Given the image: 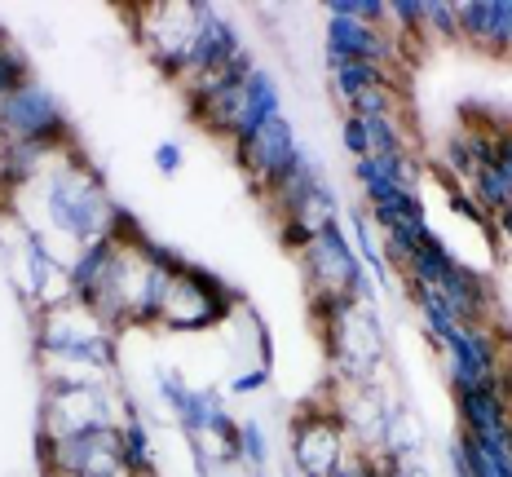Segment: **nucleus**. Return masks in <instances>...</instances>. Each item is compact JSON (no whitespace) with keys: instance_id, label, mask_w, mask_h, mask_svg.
Here are the masks:
<instances>
[{"instance_id":"f257e3e1","label":"nucleus","mask_w":512,"mask_h":477,"mask_svg":"<svg viewBox=\"0 0 512 477\" xmlns=\"http://www.w3.org/2000/svg\"><path fill=\"white\" fill-rule=\"evenodd\" d=\"M120 204L106 195L98 168H89L80 155H67L45 177V217L58 235L76 239V248L111 235V221Z\"/></svg>"},{"instance_id":"f03ea898","label":"nucleus","mask_w":512,"mask_h":477,"mask_svg":"<svg viewBox=\"0 0 512 477\" xmlns=\"http://www.w3.org/2000/svg\"><path fill=\"white\" fill-rule=\"evenodd\" d=\"M36 345H40V354L62 367L111 371L115 358H120L111 327L80 301H62V305H53V310H40Z\"/></svg>"},{"instance_id":"7ed1b4c3","label":"nucleus","mask_w":512,"mask_h":477,"mask_svg":"<svg viewBox=\"0 0 512 477\" xmlns=\"http://www.w3.org/2000/svg\"><path fill=\"white\" fill-rule=\"evenodd\" d=\"M0 133H5V142H40L58 151L71 137V120L62 111V102L31 76L0 102Z\"/></svg>"},{"instance_id":"20e7f679","label":"nucleus","mask_w":512,"mask_h":477,"mask_svg":"<svg viewBox=\"0 0 512 477\" xmlns=\"http://www.w3.org/2000/svg\"><path fill=\"white\" fill-rule=\"evenodd\" d=\"M446 354V371H451V389H490L504 385L512 394V376L504 371V354H499V341L486 323H460L451 336L442 341Z\"/></svg>"},{"instance_id":"39448f33","label":"nucleus","mask_w":512,"mask_h":477,"mask_svg":"<svg viewBox=\"0 0 512 477\" xmlns=\"http://www.w3.org/2000/svg\"><path fill=\"white\" fill-rule=\"evenodd\" d=\"M234 301L239 296L230 292V283H221L204 265H186L173 283V296H168V310L159 318V327H168V332H199V327L221 323Z\"/></svg>"},{"instance_id":"423d86ee","label":"nucleus","mask_w":512,"mask_h":477,"mask_svg":"<svg viewBox=\"0 0 512 477\" xmlns=\"http://www.w3.org/2000/svg\"><path fill=\"white\" fill-rule=\"evenodd\" d=\"M239 164L252 173V182L265 190V195H274L287 177H292V168L301 164V142H296V129L287 115H274L270 124H265L261 133L252 137L248 146H239Z\"/></svg>"},{"instance_id":"0eeeda50","label":"nucleus","mask_w":512,"mask_h":477,"mask_svg":"<svg viewBox=\"0 0 512 477\" xmlns=\"http://www.w3.org/2000/svg\"><path fill=\"white\" fill-rule=\"evenodd\" d=\"M292 460L301 477H336L340 464L349 460L345 451V424L327 411H309L292 424Z\"/></svg>"},{"instance_id":"6e6552de","label":"nucleus","mask_w":512,"mask_h":477,"mask_svg":"<svg viewBox=\"0 0 512 477\" xmlns=\"http://www.w3.org/2000/svg\"><path fill=\"white\" fill-rule=\"evenodd\" d=\"M327 67L332 62H380L389 67L393 45L384 36V27L358 23V18H327Z\"/></svg>"},{"instance_id":"1a4fd4ad","label":"nucleus","mask_w":512,"mask_h":477,"mask_svg":"<svg viewBox=\"0 0 512 477\" xmlns=\"http://www.w3.org/2000/svg\"><path fill=\"white\" fill-rule=\"evenodd\" d=\"M239 53H243V40L230 18L217 14L212 5L199 9V31H195V45H190V76H212V71H221Z\"/></svg>"},{"instance_id":"9d476101","label":"nucleus","mask_w":512,"mask_h":477,"mask_svg":"<svg viewBox=\"0 0 512 477\" xmlns=\"http://www.w3.org/2000/svg\"><path fill=\"white\" fill-rule=\"evenodd\" d=\"M354 177L362 186V204H367V208L389 204V199L411 195V190H415L411 155H367V159H354Z\"/></svg>"},{"instance_id":"9b49d317","label":"nucleus","mask_w":512,"mask_h":477,"mask_svg":"<svg viewBox=\"0 0 512 477\" xmlns=\"http://www.w3.org/2000/svg\"><path fill=\"white\" fill-rule=\"evenodd\" d=\"M274 115H283V89L274 84L270 71L256 67L252 76H248V84H243V98H239V124H234L230 146H234V151H239V146H248L252 137L274 120Z\"/></svg>"},{"instance_id":"f8f14e48","label":"nucleus","mask_w":512,"mask_h":477,"mask_svg":"<svg viewBox=\"0 0 512 477\" xmlns=\"http://www.w3.org/2000/svg\"><path fill=\"white\" fill-rule=\"evenodd\" d=\"M455 402H460V420H464L468 438H482V442L512 438V429H508V389L504 385L460 389Z\"/></svg>"},{"instance_id":"ddd939ff","label":"nucleus","mask_w":512,"mask_h":477,"mask_svg":"<svg viewBox=\"0 0 512 477\" xmlns=\"http://www.w3.org/2000/svg\"><path fill=\"white\" fill-rule=\"evenodd\" d=\"M455 27L464 40L482 49H512V14L508 0H460L455 5Z\"/></svg>"},{"instance_id":"4468645a","label":"nucleus","mask_w":512,"mask_h":477,"mask_svg":"<svg viewBox=\"0 0 512 477\" xmlns=\"http://www.w3.org/2000/svg\"><path fill=\"white\" fill-rule=\"evenodd\" d=\"M120 248H124V243L115 239V235H102V239L84 243L76 257H71V265H67V296H71V301H80V305L93 301V292L102 288L106 270L115 265Z\"/></svg>"},{"instance_id":"2eb2a0df","label":"nucleus","mask_w":512,"mask_h":477,"mask_svg":"<svg viewBox=\"0 0 512 477\" xmlns=\"http://www.w3.org/2000/svg\"><path fill=\"white\" fill-rule=\"evenodd\" d=\"M433 292L446 301V310L455 314V323H486V314H490V288H486L482 274L468 270L464 261L455 265V270L446 274V279L437 283Z\"/></svg>"},{"instance_id":"dca6fc26","label":"nucleus","mask_w":512,"mask_h":477,"mask_svg":"<svg viewBox=\"0 0 512 477\" xmlns=\"http://www.w3.org/2000/svg\"><path fill=\"white\" fill-rule=\"evenodd\" d=\"M159 394L168 398V407L177 411V420L186 424V433H208V416H212V402H217L221 394L217 389H190L181 376H173V371H159Z\"/></svg>"},{"instance_id":"f3484780","label":"nucleus","mask_w":512,"mask_h":477,"mask_svg":"<svg viewBox=\"0 0 512 477\" xmlns=\"http://www.w3.org/2000/svg\"><path fill=\"white\" fill-rule=\"evenodd\" d=\"M349 243H354V252H358V261H362V270L376 279V288H389L393 283V270H389V261H384V248L376 243V226H371V217L367 212H349Z\"/></svg>"},{"instance_id":"a211bd4d","label":"nucleus","mask_w":512,"mask_h":477,"mask_svg":"<svg viewBox=\"0 0 512 477\" xmlns=\"http://www.w3.org/2000/svg\"><path fill=\"white\" fill-rule=\"evenodd\" d=\"M332 84H336V93H340V102H354L358 93H367V89H384V84H393L389 76V67H380V62H332Z\"/></svg>"},{"instance_id":"6ab92c4d","label":"nucleus","mask_w":512,"mask_h":477,"mask_svg":"<svg viewBox=\"0 0 512 477\" xmlns=\"http://www.w3.org/2000/svg\"><path fill=\"white\" fill-rule=\"evenodd\" d=\"M120 460L124 477H155V451H151V429L137 416L120 424Z\"/></svg>"},{"instance_id":"aec40b11","label":"nucleus","mask_w":512,"mask_h":477,"mask_svg":"<svg viewBox=\"0 0 512 477\" xmlns=\"http://www.w3.org/2000/svg\"><path fill=\"white\" fill-rule=\"evenodd\" d=\"M455 265H460V261L451 257V248H446V243L433 235L407 265H402V274H407V279H415V283H424V288H437V283H442L446 274L455 270Z\"/></svg>"},{"instance_id":"412c9836","label":"nucleus","mask_w":512,"mask_h":477,"mask_svg":"<svg viewBox=\"0 0 512 477\" xmlns=\"http://www.w3.org/2000/svg\"><path fill=\"white\" fill-rule=\"evenodd\" d=\"M468 186H473V199L482 204L486 217H495V212H504L512 204V177L499 164H482Z\"/></svg>"},{"instance_id":"4be33fe9","label":"nucleus","mask_w":512,"mask_h":477,"mask_svg":"<svg viewBox=\"0 0 512 477\" xmlns=\"http://www.w3.org/2000/svg\"><path fill=\"white\" fill-rule=\"evenodd\" d=\"M407 292H411L415 310H420V318H424V327H429V336H433V341H437V345H442V341H446V336H451V332H455V327H460V323H455V314H451V310H446V301H442V296H437L433 288H424V283H415V279H407Z\"/></svg>"},{"instance_id":"5701e85b","label":"nucleus","mask_w":512,"mask_h":477,"mask_svg":"<svg viewBox=\"0 0 512 477\" xmlns=\"http://www.w3.org/2000/svg\"><path fill=\"white\" fill-rule=\"evenodd\" d=\"M367 137H371V155H407V137H402V120L398 115H371Z\"/></svg>"},{"instance_id":"b1692460","label":"nucleus","mask_w":512,"mask_h":477,"mask_svg":"<svg viewBox=\"0 0 512 477\" xmlns=\"http://www.w3.org/2000/svg\"><path fill=\"white\" fill-rule=\"evenodd\" d=\"M327 18H358V23L384 27L389 23V0H327Z\"/></svg>"},{"instance_id":"393cba45","label":"nucleus","mask_w":512,"mask_h":477,"mask_svg":"<svg viewBox=\"0 0 512 477\" xmlns=\"http://www.w3.org/2000/svg\"><path fill=\"white\" fill-rule=\"evenodd\" d=\"M31 80V62H27V53L9 40V45H0V102L9 98V93L18 89V84H27Z\"/></svg>"},{"instance_id":"a878e982","label":"nucleus","mask_w":512,"mask_h":477,"mask_svg":"<svg viewBox=\"0 0 512 477\" xmlns=\"http://www.w3.org/2000/svg\"><path fill=\"white\" fill-rule=\"evenodd\" d=\"M349 115L371 120V115H398V84H384V89H367L349 102Z\"/></svg>"},{"instance_id":"bb28decb","label":"nucleus","mask_w":512,"mask_h":477,"mask_svg":"<svg viewBox=\"0 0 512 477\" xmlns=\"http://www.w3.org/2000/svg\"><path fill=\"white\" fill-rule=\"evenodd\" d=\"M239 455L252 464L256 473H261L265 460H270V442H265V429L256 420H243L239 424Z\"/></svg>"},{"instance_id":"cd10ccee","label":"nucleus","mask_w":512,"mask_h":477,"mask_svg":"<svg viewBox=\"0 0 512 477\" xmlns=\"http://www.w3.org/2000/svg\"><path fill=\"white\" fill-rule=\"evenodd\" d=\"M424 31H433V36H442V40H460L451 0H424Z\"/></svg>"},{"instance_id":"c85d7f7f","label":"nucleus","mask_w":512,"mask_h":477,"mask_svg":"<svg viewBox=\"0 0 512 477\" xmlns=\"http://www.w3.org/2000/svg\"><path fill=\"white\" fill-rule=\"evenodd\" d=\"M208 433L226 447V455H239V424L230 420V411H226V402H212V416H208Z\"/></svg>"},{"instance_id":"c756f323","label":"nucleus","mask_w":512,"mask_h":477,"mask_svg":"<svg viewBox=\"0 0 512 477\" xmlns=\"http://www.w3.org/2000/svg\"><path fill=\"white\" fill-rule=\"evenodd\" d=\"M389 23H398V31H424V0H389Z\"/></svg>"},{"instance_id":"7c9ffc66","label":"nucleus","mask_w":512,"mask_h":477,"mask_svg":"<svg viewBox=\"0 0 512 477\" xmlns=\"http://www.w3.org/2000/svg\"><path fill=\"white\" fill-rule=\"evenodd\" d=\"M340 146H345L354 159H367L371 155V137H367V124L358 120V115H345L340 120Z\"/></svg>"},{"instance_id":"2f4dec72","label":"nucleus","mask_w":512,"mask_h":477,"mask_svg":"<svg viewBox=\"0 0 512 477\" xmlns=\"http://www.w3.org/2000/svg\"><path fill=\"white\" fill-rule=\"evenodd\" d=\"M265 385H270V367H252V371H239V376L230 380V394L248 398V394H261Z\"/></svg>"},{"instance_id":"473e14b6","label":"nucleus","mask_w":512,"mask_h":477,"mask_svg":"<svg viewBox=\"0 0 512 477\" xmlns=\"http://www.w3.org/2000/svg\"><path fill=\"white\" fill-rule=\"evenodd\" d=\"M181 159H186V155H181L177 142H159V146H155V168H159L164 177H177V173H181Z\"/></svg>"},{"instance_id":"72a5a7b5","label":"nucleus","mask_w":512,"mask_h":477,"mask_svg":"<svg viewBox=\"0 0 512 477\" xmlns=\"http://www.w3.org/2000/svg\"><path fill=\"white\" fill-rule=\"evenodd\" d=\"M451 208H455V212H464V217H473L477 226H490V217L482 212V204H477L473 195H464V190H451Z\"/></svg>"},{"instance_id":"f704fd0d","label":"nucleus","mask_w":512,"mask_h":477,"mask_svg":"<svg viewBox=\"0 0 512 477\" xmlns=\"http://www.w3.org/2000/svg\"><path fill=\"white\" fill-rule=\"evenodd\" d=\"M490 164H499L512 177V133H495V142H490Z\"/></svg>"},{"instance_id":"c9c22d12","label":"nucleus","mask_w":512,"mask_h":477,"mask_svg":"<svg viewBox=\"0 0 512 477\" xmlns=\"http://www.w3.org/2000/svg\"><path fill=\"white\" fill-rule=\"evenodd\" d=\"M336 477H380V473H376V464L371 460H345Z\"/></svg>"},{"instance_id":"e433bc0d","label":"nucleus","mask_w":512,"mask_h":477,"mask_svg":"<svg viewBox=\"0 0 512 477\" xmlns=\"http://www.w3.org/2000/svg\"><path fill=\"white\" fill-rule=\"evenodd\" d=\"M495 226H499V235L504 239H512V204L504 212H495Z\"/></svg>"},{"instance_id":"4c0bfd02","label":"nucleus","mask_w":512,"mask_h":477,"mask_svg":"<svg viewBox=\"0 0 512 477\" xmlns=\"http://www.w3.org/2000/svg\"><path fill=\"white\" fill-rule=\"evenodd\" d=\"M451 473L455 477H473V473H468V464H464V451L460 447H451Z\"/></svg>"},{"instance_id":"58836bf2","label":"nucleus","mask_w":512,"mask_h":477,"mask_svg":"<svg viewBox=\"0 0 512 477\" xmlns=\"http://www.w3.org/2000/svg\"><path fill=\"white\" fill-rule=\"evenodd\" d=\"M508 429H512V394H508Z\"/></svg>"},{"instance_id":"ea45409f","label":"nucleus","mask_w":512,"mask_h":477,"mask_svg":"<svg viewBox=\"0 0 512 477\" xmlns=\"http://www.w3.org/2000/svg\"><path fill=\"white\" fill-rule=\"evenodd\" d=\"M0 45H9V36H5V27H0Z\"/></svg>"},{"instance_id":"a19ab883","label":"nucleus","mask_w":512,"mask_h":477,"mask_svg":"<svg viewBox=\"0 0 512 477\" xmlns=\"http://www.w3.org/2000/svg\"><path fill=\"white\" fill-rule=\"evenodd\" d=\"M0 146H5V133H0Z\"/></svg>"},{"instance_id":"79ce46f5","label":"nucleus","mask_w":512,"mask_h":477,"mask_svg":"<svg viewBox=\"0 0 512 477\" xmlns=\"http://www.w3.org/2000/svg\"><path fill=\"white\" fill-rule=\"evenodd\" d=\"M508 14H512V0H508Z\"/></svg>"},{"instance_id":"37998d69","label":"nucleus","mask_w":512,"mask_h":477,"mask_svg":"<svg viewBox=\"0 0 512 477\" xmlns=\"http://www.w3.org/2000/svg\"><path fill=\"white\" fill-rule=\"evenodd\" d=\"M256 477H265V473H256Z\"/></svg>"}]
</instances>
